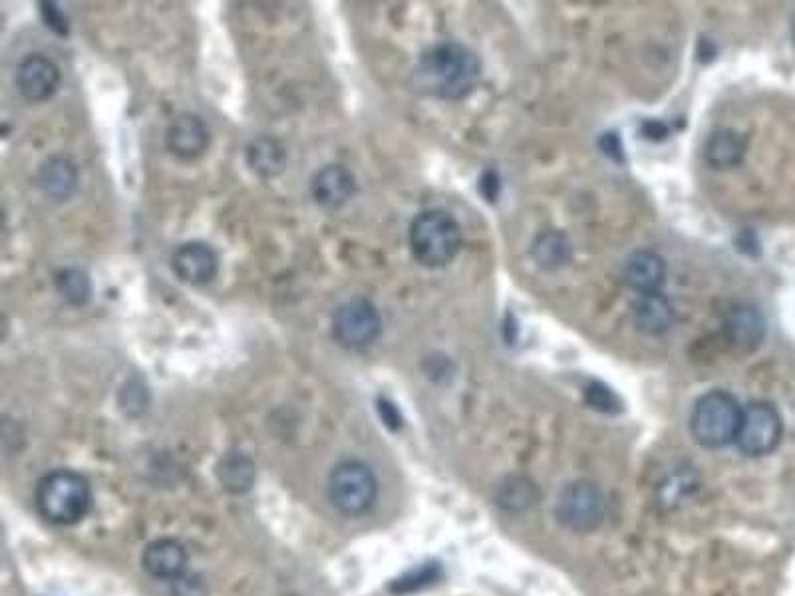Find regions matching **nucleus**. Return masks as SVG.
Listing matches in <instances>:
<instances>
[{
	"instance_id": "f257e3e1",
	"label": "nucleus",
	"mask_w": 795,
	"mask_h": 596,
	"mask_svg": "<svg viewBox=\"0 0 795 596\" xmlns=\"http://www.w3.org/2000/svg\"><path fill=\"white\" fill-rule=\"evenodd\" d=\"M481 64L469 48L440 42L421 54L416 80L426 93L444 100H461L476 90Z\"/></svg>"
},
{
	"instance_id": "f03ea898",
	"label": "nucleus",
	"mask_w": 795,
	"mask_h": 596,
	"mask_svg": "<svg viewBox=\"0 0 795 596\" xmlns=\"http://www.w3.org/2000/svg\"><path fill=\"white\" fill-rule=\"evenodd\" d=\"M37 507L54 525L82 522L92 507L90 481L70 469H57L38 481Z\"/></svg>"
},
{
	"instance_id": "7ed1b4c3",
	"label": "nucleus",
	"mask_w": 795,
	"mask_h": 596,
	"mask_svg": "<svg viewBox=\"0 0 795 596\" xmlns=\"http://www.w3.org/2000/svg\"><path fill=\"white\" fill-rule=\"evenodd\" d=\"M410 249L424 267H446L461 249V227L456 217L444 209L421 211L410 225Z\"/></svg>"
},
{
	"instance_id": "20e7f679",
	"label": "nucleus",
	"mask_w": 795,
	"mask_h": 596,
	"mask_svg": "<svg viewBox=\"0 0 795 596\" xmlns=\"http://www.w3.org/2000/svg\"><path fill=\"white\" fill-rule=\"evenodd\" d=\"M742 406L731 391L712 390L694 404L690 434L706 449H721L736 441Z\"/></svg>"
},
{
	"instance_id": "39448f33",
	"label": "nucleus",
	"mask_w": 795,
	"mask_h": 596,
	"mask_svg": "<svg viewBox=\"0 0 795 596\" xmlns=\"http://www.w3.org/2000/svg\"><path fill=\"white\" fill-rule=\"evenodd\" d=\"M328 499L347 517L370 511L378 499V479L372 467L358 459H345L328 476Z\"/></svg>"
},
{
	"instance_id": "423d86ee",
	"label": "nucleus",
	"mask_w": 795,
	"mask_h": 596,
	"mask_svg": "<svg viewBox=\"0 0 795 596\" xmlns=\"http://www.w3.org/2000/svg\"><path fill=\"white\" fill-rule=\"evenodd\" d=\"M557 522L573 533H593L607 517V499L597 484L575 479L563 485L553 505Z\"/></svg>"
},
{
	"instance_id": "0eeeda50",
	"label": "nucleus",
	"mask_w": 795,
	"mask_h": 596,
	"mask_svg": "<svg viewBox=\"0 0 795 596\" xmlns=\"http://www.w3.org/2000/svg\"><path fill=\"white\" fill-rule=\"evenodd\" d=\"M784 438V419L774 404L749 401L742 408L736 446L746 457L769 456Z\"/></svg>"
},
{
	"instance_id": "6e6552de",
	"label": "nucleus",
	"mask_w": 795,
	"mask_h": 596,
	"mask_svg": "<svg viewBox=\"0 0 795 596\" xmlns=\"http://www.w3.org/2000/svg\"><path fill=\"white\" fill-rule=\"evenodd\" d=\"M382 330L378 308L366 298L342 302L332 315V338L347 350H365L375 345Z\"/></svg>"
},
{
	"instance_id": "1a4fd4ad",
	"label": "nucleus",
	"mask_w": 795,
	"mask_h": 596,
	"mask_svg": "<svg viewBox=\"0 0 795 596\" xmlns=\"http://www.w3.org/2000/svg\"><path fill=\"white\" fill-rule=\"evenodd\" d=\"M60 68L50 58L30 54L17 68V88L29 102H44L57 93Z\"/></svg>"
},
{
	"instance_id": "9d476101",
	"label": "nucleus",
	"mask_w": 795,
	"mask_h": 596,
	"mask_svg": "<svg viewBox=\"0 0 795 596\" xmlns=\"http://www.w3.org/2000/svg\"><path fill=\"white\" fill-rule=\"evenodd\" d=\"M171 269L188 285H207L216 279L219 259L207 242H183L171 257Z\"/></svg>"
},
{
	"instance_id": "9b49d317",
	"label": "nucleus",
	"mask_w": 795,
	"mask_h": 596,
	"mask_svg": "<svg viewBox=\"0 0 795 596\" xmlns=\"http://www.w3.org/2000/svg\"><path fill=\"white\" fill-rule=\"evenodd\" d=\"M166 143L169 151L183 161L201 158L209 148L206 121L196 113H179L178 118L169 123Z\"/></svg>"
},
{
	"instance_id": "f8f14e48",
	"label": "nucleus",
	"mask_w": 795,
	"mask_h": 596,
	"mask_svg": "<svg viewBox=\"0 0 795 596\" xmlns=\"http://www.w3.org/2000/svg\"><path fill=\"white\" fill-rule=\"evenodd\" d=\"M310 191L318 206L325 209H338L347 206L348 201L355 197L356 179L350 169L345 166H325L318 169L310 183Z\"/></svg>"
},
{
	"instance_id": "ddd939ff",
	"label": "nucleus",
	"mask_w": 795,
	"mask_h": 596,
	"mask_svg": "<svg viewBox=\"0 0 795 596\" xmlns=\"http://www.w3.org/2000/svg\"><path fill=\"white\" fill-rule=\"evenodd\" d=\"M726 336L728 342L739 352H754L764 336H766V320L758 308L752 305H736L726 317Z\"/></svg>"
},
{
	"instance_id": "4468645a",
	"label": "nucleus",
	"mask_w": 795,
	"mask_h": 596,
	"mask_svg": "<svg viewBox=\"0 0 795 596\" xmlns=\"http://www.w3.org/2000/svg\"><path fill=\"white\" fill-rule=\"evenodd\" d=\"M141 565L146 573L153 578L176 580L186 573L188 567V553L186 547L176 539H158L150 543L143 555Z\"/></svg>"
},
{
	"instance_id": "2eb2a0df",
	"label": "nucleus",
	"mask_w": 795,
	"mask_h": 596,
	"mask_svg": "<svg viewBox=\"0 0 795 596\" xmlns=\"http://www.w3.org/2000/svg\"><path fill=\"white\" fill-rule=\"evenodd\" d=\"M623 277L638 295L660 292L666 279L665 259L655 251H636L628 257Z\"/></svg>"
},
{
	"instance_id": "dca6fc26",
	"label": "nucleus",
	"mask_w": 795,
	"mask_h": 596,
	"mask_svg": "<svg viewBox=\"0 0 795 596\" xmlns=\"http://www.w3.org/2000/svg\"><path fill=\"white\" fill-rule=\"evenodd\" d=\"M37 186L54 201H66L78 189V169L68 158H50L38 169Z\"/></svg>"
},
{
	"instance_id": "f3484780",
	"label": "nucleus",
	"mask_w": 795,
	"mask_h": 596,
	"mask_svg": "<svg viewBox=\"0 0 795 596\" xmlns=\"http://www.w3.org/2000/svg\"><path fill=\"white\" fill-rule=\"evenodd\" d=\"M748 141L731 128L712 131L710 138L704 143V159L714 169L736 168L746 156Z\"/></svg>"
},
{
	"instance_id": "a211bd4d",
	"label": "nucleus",
	"mask_w": 795,
	"mask_h": 596,
	"mask_svg": "<svg viewBox=\"0 0 795 596\" xmlns=\"http://www.w3.org/2000/svg\"><path fill=\"white\" fill-rule=\"evenodd\" d=\"M541 491L531 477L509 476L497 485L496 505L507 513L531 511L539 504Z\"/></svg>"
},
{
	"instance_id": "6ab92c4d",
	"label": "nucleus",
	"mask_w": 795,
	"mask_h": 596,
	"mask_svg": "<svg viewBox=\"0 0 795 596\" xmlns=\"http://www.w3.org/2000/svg\"><path fill=\"white\" fill-rule=\"evenodd\" d=\"M635 325L645 335H665L673 325V308L663 292L638 295L635 302Z\"/></svg>"
},
{
	"instance_id": "aec40b11",
	"label": "nucleus",
	"mask_w": 795,
	"mask_h": 596,
	"mask_svg": "<svg viewBox=\"0 0 795 596\" xmlns=\"http://www.w3.org/2000/svg\"><path fill=\"white\" fill-rule=\"evenodd\" d=\"M217 479L229 494H247L255 485V464L244 451H229L217 464Z\"/></svg>"
},
{
	"instance_id": "412c9836",
	"label": "nucleus",
	"mask_w": 795,
	"mask_h": 596,
	"mask_svg": "<svg viewBox=\"0 0 795 596\" xmlns=\"http://www.w3.org/2000/svg\"><path fill=\"white\" fill-rule=\"evenodd\" d=\"M285 159L287 156H285L281 143L271 140V138H259V140L251 141V146L247 148V163L262 178H272V176L281 173L285 168Z\"/></svg>"
},
{
	"instance_id": "4be33fe9",
	"label": "nucleus",
	"mask_w": 795,
	"mask_h": 596,
	"mask_svg": "<svg viewBox=\"0 0 795 596\" xmlns=\"http://www.w3.org/2000/svg\"><path fill=\"white\" fill-rule=\"evenodd\" d=\"M534 257L541 269H559L572 259V247L565 235L549 231L535 241Z\"/></svg>"
},
{
	"instance_id": "5701e85b",
	"label": "nucleus",
	"mask_w": 795,
	"mask_h": 596,
	"mask_svg": "<svg viewBox=\"0 0 795 596\" xmlns=\"http://www.w3.org/2000/svg\"><path fill=\"white\" fill-rule=\"evenodd\" d=\"M57 290L72 307H85L92 297V280L85 270L68 267L57 275Z\"/></svg>"
},
{
	"instance_id": "b1692460",
	"label": "nucleus",
	"mask_w": 795,
	"mask_h": 596,
	"mask_svg": "<svg viewBox=\"0 0 795 596\" xmlns=\"http://www.w3.org/2000/svg\"><path fill=\"white\" fill-rule=\"evenodd\" d=\"M696 487V476L694 471H690L688 467H680L676 469L674 474L666 477L665 481L660 484V489H658V499L660 504L666 505V507H674V505L680 504L684 497L693 494V489Z\"/></svg>"
},
{
	"instance_id": "393cba45",
	"label": "nucleus",
	"mask_w": 795,
	"mask_h": 596,
	"mask_svg": "<svg viewBox=\"0 0 795 596\" xmlns=\"http://www.w3.org/2000/svg\"><path fill=\"white\" fill-rule=\"evenodd\" d=\"M440 565H436V563L421 565L420 568L410 570L408 575L398 578L392 585V590L394 593H414V590H420V588L428 587L431 583H436V578L440 577Z\"/></svg>"
},
{
	"instance_id": "a878e982",
	"label": "nucleus",
	"mask_w": 795,
	"mask_h": 596,
	"mask_svg": "<svg viewBox=\"0 0 795 596\" xmlns=\"http://www.w3.org/2000/svg\"><path fill=\"white\" fill-rule=\"evenodd\" d=\"M120 408L128 416H140L141 411H146V408H148V390H146V386L141 380L133 378V380L123 386L122 394H120Z\"/></svg>"
},
{
	"instance_id": "bb28decb",
	"label": "nucleus",
	"mask_w": 795,
	"mask_h": 596,
	"mask_svg": "<svg viewBox=\"0 0 795 596\" xmlns=\"http://www.w3.org/2000/svg\"><path fill=\"white\" fill-rule=\"evenodd\" d=\"M585 398H587V404H589L590 408L603 411V414H617V411L623 410L617 394L607 388L605 384H590L589 388L585 390Z\"/></svg>"
},
{
	"instance_id": "cd10ccee",
	"label": "nucleus",
	"mask_w": 795,
	"mask_h": 596,
	"mask_svg": "<svg viewBox=\"0 0 795 596\" xmlns=\"http://www.w3.org/2000/svg\"><path fill=\"white\" fill-rule=\"evenodd\" d=\"M173 595L176 596H206V585L197 575H181L173 580Z\"/></svg>"
},
{
	"instance_id": "c85d7f7f",
	"label": "nucleus",
	"mask_w": 795,
	"mask_h": 596,
	"mask_svg": "<svg viewBox=\"0 0 795 596\" xmlns=\"http://www.w3.org/2000/svg\"><path fill=\"white\" fill-rule=\"evenodd\" d=\"M40 7H42V17H44L47 27H50L60 37H66L68 34V20L62 14V10L58 9L54 2H42Z\"/></svg>"
},
{
	"instance_id": "c756f323",
	"label": "nucleus",
	"mask_w": 795,
	"mask_h": 596,
	"mask_svg": "<svg viewBox=\"0 0 795 596\" xmlns=\"http://www.w3.org/2000/svg\"><path fill=\"white\" fill-rule=\"evenodd\" d=\"M378 411H380V418L384 419V424L390 429H398L403 426V418H400V411L396 410V406L390 404L388 400L378 401Z\"/></svg>"
},
{
	"instance_id": "7c9ffc66",
	"label": "nucleus",
	"mask_w": 795,
	"mask_h": 596,
	"mask_svg": "<svg viewBox=\"0 0 795 596\" xmlns=\"http://www.w3.org/2000/svg\"><path fill=\"white\" fill-rule=\"evenodd\" d=\"M479 191L484 193L486 199L494 201L497 193H499V178H497L494 171H486L484 178L479 179Z\"/></svg>"
},
{
	"instance_id": "2f4dec72",
	"label": "nucleus",
	"mask_w": 795,
	"mask_h": 596,
	"mask_svg": "<svg viewBox=\"0 0 795 596\" xmlns=\"http://www.w3.org/2000/svg\"><path fill=\"white\" fill-rule=\"evenodd\" d=\"M603 141L607 143V146H605V153L620 161V159H623V148H620V141H618L617 136H615V133H607V136L603 138Z\"/></svg>"
},
{
	"instance_id": "473e14b6",
	"label": "nucleus",
	"mask_w": 795,
	"mask_h": 596,
	"mask_svg": "<svg viewBox=\"0 0 795 596\" xmlns=\"http://www.w3.org/2000/svg\"><path fill=\"white\" fill-rule=\"evenodd\" d=\"M645 133L646 138H650V140L663 138V136H666V126L656 123V121H648V123H645Z\"/></svg>"
},
{
	"instance_id": "72a5a7b5",
	"label": "nucleus",
	"mask_w": 795,
	"mask_h": 596,
	"mask_svg": "<svg viewBox=\"0 0 795 596\" xmlns=\"http://www.w3.org/2000/svg\"><path fill=\"white\" fill-rule=\"evenodd\" d=\"M794 40H795V20H794Z\"/></svg>"
}]
</instances>
